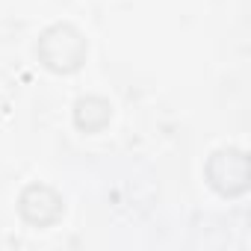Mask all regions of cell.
<instances>
[{
  "label": "cell",
  "instance_id": "obj_1",
  "mask_svg": "<svg viewBox=\"0 0 251 251\" xmlns=\"http://www.w3.org/2000/svg\"><path fill=\"white\" fill-rule=\"evenodd\" d=\"M39 59L56 74H71L86 59V39L71 24H56L39 39Z\"/></svg>",
  "mask_w": 251,
  "mask_h": 251
},
{
  "label": "cell",
  "instance_id": "obj_2",
  "mask_svg": "<svg viewBox=\"0 0 251 251\" xmlns=\"http://www.w3.org/2000/svg\"><path fill=\"white\" fill-rule=\"evenodd\" d=\"M207 175H210V183L225 192V195H236L248 186V163H245V154L236 151V148H227V151H219L213 154L210 166H207Z\"/></svg>",
  "mask_w": 251,
  "mask_h": 251
},
{
  "label": "cell",
  "instance_id": "obj_3",
  "mask_svg": "<svg viewBox=\"0 0 251 251\" xmlns=\"http://www.w3.org/2000/svg\"><path fill=\"white\" fill-rule=\"evenodd\" d=\"M50 201H59V195L53 189H48V186H30L21 195V216L27 222H33V225H50L53 216L45 213V204H50Z\"/></svg>",
  "mask_w": 251,
  "mask_h": 251
},
{
  "label": "cell",
  "instance_id": "obj_4",
  "mask_svg": "<svg viewBox=\"0 0 251 251\" xmlns=\"http://www.w3.org/2000/svg\"><path fill=\"white\" fill-rule=\"evenodd\" d=\"M112 109L103 98H83L77 100V109H74V121H77V127L80 130H100L103 124L109 121Z\"/></svg>",
  "mask_w": 251,
  "mask_h": 251
}]
</instances>
